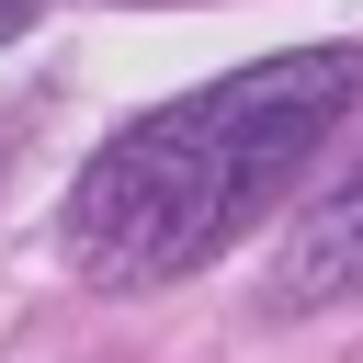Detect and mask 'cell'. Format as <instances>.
<instances>
[{
  "instance_id": "cell-3",
  "label": "cell",
  "mask_w": 363,
  "mask_h": 363,
  "mask_svg": "<svg viewBox=\"0 0 363 363\" xmlns=\"http://www.w3.org/2000/svg\"><path fill=\"white\" fill-rule=\"evenodd\" d=\"M34 11H45V0H0V45H11V34L34 23Z\"/></svg>"
},
{
  "instance_id": "cell-2",
  "label": "cell",
  "mask_w": 363,
  "mask_h": 363,
  "mask_svg": "<svg viewBox=\"0 0 363 363\" xmlns=\"http://www.w3.org/2000/svg\"><path fill=\"white\" fill-rule=\"evenodd\" d=\"M284 306H329V295H363V159L295 216V250H284Z\"/></svg>"
},
{
  "instance_id": "cell-1",
  "label": "cell",
  "mask_w": 363,
  "mask_h": 363,
  "mask_svg": "<svg viewBox=\"0 0 363 363\" xmlns=\"http://www.w3.org/2000/svg\"><path fill=\"white\" fill-rule=\"evenodd\" d=\"M352 91H363L352 45H284L261 68H227V79L182 91V102L136 113L68 182L57 250L102 295H136V284H170V272L216 261L227 238H250L295 193V170L340 136Z\"/></svg>"
}]
</instances>
